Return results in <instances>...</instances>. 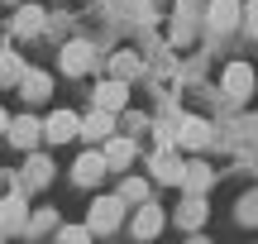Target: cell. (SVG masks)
Returning <instances> with one entry per match:
<instances>
[{
    "instance_id": "obj_1",
    "label": "cell",
    "mask_w": 258,
    "mask_h": 244,
    "mask_svg": "<svg viewBox=\"0 0 258 244\" xmlns=\"http://www.w3.org/2000/svg\"><path fill=\"white\" fill-rule=\"evenodd\" d=\"M120 220H124V197H101L91 206V220H86V225H91L96 235H105V230H120Z\"/></svg>"
},
{
    "instance_id": "obj_2",
    "label": "cell",
    "mask_w": 258,
    "mask_h": 244,
    "mask_svg": "<svg viewBox=\"0 0 258 244\" xmlns=\"http://www.w3.org/2000/svg\"><path fill=\"white\" fill-rule=\"evenodd\" d=\"M249 91H253V67L249 63H230L225 67V96L230 101H249Z\"/></svg>"
},
{
    "instance_id": "obj_3",
    "label": "cell",
    "mask_w": 258,
    "mask_h": 244,
    "mask_svg": "<svg viewBox=\"0 0 258 244\" xmlns=\"http://www.w3.org/2000/svg\"><path fill=\"white\" fill-rule=\"evenodd\" d=\"M239 19H244L239 0H211V29H215V34H234Z\"/></svg>"
},
{
    "instance_id": "obj_4",
    "label": "cell",
    "mask_w": 258,
    "mask_h": 244,
    "mask_svg": "<svg viewBox=\"0 0 258 244\" xmlns=\"http://www.w3.org/2000/svg\"><path fill=\"white\" fill-rule=\"evenodd\" d=\"M43 134H48L53 144L77 139V134H82V120H77V110H53V115H48V125H43Z\"/></svg>"
},
{
    "instance_id": "obj_5",
    "label": "cell",
    "mask_w": 258,
    "mask_h": 244,
    "mask_svg": "<svg viewBox=\"0 0 258 244\" xmlns=\"http://www.w3.org/2000/svg\"><path fill=\"white\" fill-rule=\"evenodd\" d=\"M101 177H105V153H82V158L72 163V182L77 187H96Z\"/></svg>"
},
{
    "instance_id": "obj_6",
    "label": "cell",
    "mask_w": 258,
    "mask_h": 244,
    "mask_svg": "<svg viewBox=\"0 0 258 244\" xmlns=\"http://www.w3.org/2000/svg\"><path fill=\"white\" fill-rule=\"evenodd\" d=\"M129 101V86H124V77H110V82H101L96 86V105H101V110H120V105Z\"/></svg>"
},
{
    "instance_id": "obj_7",
    "label": "cell",
    "mask_w": 258,
    "mask_h": 244,
    "mask_svg": "<svg viewBox=\"0 0 258 244\" xmlns=\"http://www.w3.org/2000/svg\"><path fill=\"white\" fill-rule=\"evenodd\" d=\"M0 225H5V230H24L29 225V206H24L19 192H10V197L0 201Z\"/></svg>"
},
{
    "instance_id": "obj_8",
    "label": "cell",
    "mask_w": 258,
    "mask_h": 244,
    "mask_svg": "<svg viewBox=\"0 0 258 244\" xmlns=\"http://www.w3.org/2000/svg\"><path fill=\"white\" fill-rule=\"evenodd\" d=\"M48 182H53V158H48V153H34V158H29V168H24V187H19V192L48 187Z\"/></svg>"
},
{
    "instance_id": "obj_9",
    "label": "cell",
    "mask_w": 258,
    "mask_h": 244,
    "mask_svg": "<svg viewBox=\"0 0 258 244\" xmlns=\"http://www.w3.org/2000/svg\"><path fill=\"white\" fill-rule=\"evenodd\" d=\"M19 86H24L29 101H48V96H53V77H48V72H34V67H24Z\"/></svg>"
},
{
    "instance_id": "obj_10",
    "label": "cell",
    "mask_w": 258,
    "mask_h": 244,
    "mask_svg": "<svg viewBox=\"0 0 258 244\" xmlns=\"http://www.w3.org/2000/svg\"><path fill=\"white\" fill-rule=\"evenodd\" d=\"M153 177H163V182H172V187H182L186 168H182V158H177V153H153Z\"/></svg>"
},
{
    "instance_id": "obj_11",
    "label": "cell",
    "mask_w": 258,
    "mask_h": 244,
    "mask_svg": "<svg viewBox=\"0 0 258 244\" xmlns=\"http://www.w3.org/2000/svg\"><path fill=\"white\" fill-rule=\"evenodd\" d=\"M163 220H167L163 206H153V201H148V206L139 211V220H134V235H139V239H153L158 230H163Z\"/></svg>"
},
{
    "instance_id": "obj_12",
    "label": "cell",
    "mask_w": 258,
    "mask_h": 244,
    "mask_svg": "<svg viewBox=\"0 0 258 244\" xmlns=\"http://www.w3.org/2000/svg\"><path fill=\"white\" fill-rule=\"evenodd\" d=\"M38 130H43V125H38L34 115L15 120V125H10V139H15V149H34V144H38Z\"/></svg>"
},
{
    "instance_id": "obj_13",
    "label": "cell",
    "mask_w": 258,
    "mask_h": 244,
    "mask_svg": "<svg viewBox=\"0 0 258 244\" xmlns=\"http://www.w3.org/2000/svg\"><path fill=\"white\" fill-rule=\"evenodd\" d=\"M86 67H91V48H86V43H67V48H62V72L82 77Z\"/></svg>"
},
{
    "instance_id": "obj_14",
    "label": "cell",
    "mask_w": 258,
    "mask_h": 244,
    "mask_svg": "<svg viewBox=\"0 0 258 244\" xmlns=\"http://www.w3.org/2000/svg\"><path fill=\"white\" fill-rule=\"evenodd\" d=\"M134 163V144L129 139H110L105 144V168H129Z\"/></svg>"
},
{
    "instance_id": "obj_15",
    "label": "cell",
    "mask_w": 258,
    "mask_h": 244,
    "mask_svg": "<svg viewBox=\"0 0 258 244\" xmlns=\"http://www.w3.org/2000/svg\"><path fill=\"white\" fill-rule=\"evenodd\" d=\"M206 139H211V125L206 120H182V144L186 149H201Z\"/></svg>"
},
{
    "instance_id": "obj_16",
    "label": "cell",
    "mask_w": 258,
    "mask_h": 244,
    "mask_svg": "<svg viewBox=\"0 0 258 244\" xmlns=\"http://www.w3.org/2000/svg\"><path fill=\"white\" fill-rule=\"evenodd\" d=\"M34 29H43V10H38V5H24V10H19V19H15V34H34Z\"/></svg>"
},
{
    "instance_id": "obj_17",
    "label": "cell",
    "mask_w": 258,
    "mask_h": 244,
    "mask_svg": "<svg viewBox=\"0 0 258 244\" xmlns=\"http://www.w3.org/2000/svg\"><path fill=\"white\" fill-rule=\"evenodd\" d=\"M82 134L86 139H105L110 134V110H96L91 120H82Z\"/></svg>"
},
{
    "instance_id": "obj_18",
    "label": "cell",
    "mask_w": 258,
    "mask_h": 244,
    "mask_svg": "<svg viewBox=\"0 0 258 244\" xmlns=\"http://www.w3.org/2000/svg\"><path fill=\"white\" fill-rule=\"evenodd\" d=\"M206 182H211V168H206V163H186V177H182V187H191V192H201Z\"/></svg>"
},
{
    "instance_id": "obj_19",
    "label": "cell",
    "mask_w": 258,
    "mask_h": 244,
    "mask_svg": "<svg viewBox=\"0 0 258 244\" xmlns=\"http://www.w3.org/2000/svg\"><path fill=\"white\" fill-rule=\"evenodd\" d=\"M120 197H124V201H148V182L124 177V182H120Z\"/></svg>"
},
{
    "instance_id": "obj_20",
    "label": "cell",
    "mask_w": 258,
    "mask_h": 244,
    "mask_svg": "<svg viewBox=\"0 0 258 244\" xmlns=\"http://www.w3.org/2000/svg\"><path fill=\"white\" fill-rule=\"evenodd\" d=\"M19 77H24V63H19L15 53H5L0 57V82H19Z\"/></svg>"
},
{
    "instance_id": "obj_21",
    "label": "cell",
    "mask_w": 258,
    "mask_h": 244,
    "mask_svg": "<svg viewBox=\"0 0 258 244\" xmlns=\"http://www.w3.org/2000/svg\"><path fill=\"white\" fill-rule=\"evenodd\" d=\"M182 220H186V225H201V220H206V201H201V197H186Z\"/></svg>"
},
{
    "instance_id": "obj_22",
    "label": "cell",
    "mask_w": 258,
    "mask_h": 244,
    "mask_svg": "<svg viewBox=\"0 0 258 244\" xmlns=\"http://www.w3.org/2000/svg\"><path fill=\"white\" fill-rule=\"evenodd\" d=\"M57 239H62V244H86L91 230H86V225H67V230H57Z\"/></svg>"
},
{
    "instance_id": "obj_23",
    "label": "cell",
    "mask_w": 258,
    "mask_h": 244,
    "mask_svg": "<svg viewBox=\"0 0 258 244\" xmlns=\"http://www.w3.org/2000/svg\"><path fill=\"white\" fill-rule=\"evenodd\" d=\"M110 72H115V77H129V72H134V53H115Z\"/></svg>"
},
{
    "instance_id": "obj_24",
    "label": "cell",
    "mask_w": 258,
    "mask_h": 244,
    "mask_svg": "<svg viewBox=\"0 0 258 244\" xmlns=\"http://www.w3.org/2000/svg\"><path fill=\"white\" fill-rule=\"evenodd\" d=\"M249 24L258 29V0H249Z\"/></svg>"
},
{
    "instance_id": "obj_25",
    "label": "cell",
    "mask_w": 258,
    "mask_h": 244,
    "mask_svg": "<svg viewBox=\"0 0 258 244\" xmlns=\"http://www.w3.org/2000/svg\"><path fill=\"white\" fill-rule=\"evenodd\" d=\"M5 130H10V115H5V110H0V134H5Z\"/></svg>"
},
{
    "instance_id": "obj_26",
    "label": "cell",
    "mask_w": 258,
    "mask_h": 244,
    "mask_svg": "<svg viewBox=\"0 0 258 244\" xmlns=\"http://www.w3.org/2000/svg\"><path fill=\"white\" fill-rule=\"evenodd\" d=\"M5 5H19V0H5Z\"/></svg>"
}]
</instances>
